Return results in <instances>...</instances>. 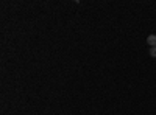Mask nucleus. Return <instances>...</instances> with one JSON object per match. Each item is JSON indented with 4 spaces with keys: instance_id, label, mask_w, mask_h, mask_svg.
I'll use <instances>...</instances> for the list:
<instances>
[{
    "instance_id": "f257e3e1",
    "label": "nucleus",
    "mask_w": 156,
    "mask_h": 115,
    "mask_svg": "<svg viewBox=\"0 0 156 115\" xmlns=\"http://www.w3.org/2000/svg\"><path fill=\"white\" fill-rule=\"evenodd\" d=\"M147 44H148L150 47H156V34H150V36L147 37Z\"/></svg>"
},
{
    "instance_id": "f03ea898",
    "label": "nucleus",
    "mask_w": 156,
    "mask_h": 115,
    "mask_svg": "<svg viewBox=\"0 0 156 115\" xmlns=\"http://www.w3.org/2000/svg\"><path fill=\"white\" fill-rule=\"evenodd\" d=\"M148 53H150V56H151V58H156V47H150Z\"/></svg>"
}]
</instances>
